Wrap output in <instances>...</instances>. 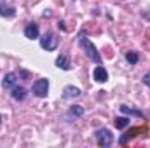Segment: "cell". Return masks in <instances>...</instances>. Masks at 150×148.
I'll list each match as a JSON object with an SVG mask.
<instances>
[{"label":"cell","mask_w":150,"mask_h":148,"mask_svg":"<svg viewBox=\"0 0 150 148\" xmlns=\"http://www.w3.org/2000/svg\"><path fill=\"white\" fill-rule=\"evenodd\" d=\"M79 44H80V47L86 51V54L89 56V59H93L94 63H101V56H100L98 49L94 47V44L89 40V37H87L84 32L79 33Z\"/></svg>","instance_id":"cell-1"},{"label":"cell","mask_w":150,"mask_h":148,"mask_svg":"<svg viewBox=\"0 0 150 148\" xmlns=\"http://www.w3.org/2000/svg\"><path fill=\"white\" fill-rule=\"evenodd\" d=\"M32 92L37 98H45L49 92V80L47 78H37L32 85Z\"/></svg>","instance_id":"cell-2"},{"label":"cell","mask_w":150,"mask_h":148,"mask_svg":"<svg viewBox=\"0 0 150 148\" xmlns=\"http://www.w3.org/2000/svg\"><path fill=\"white\" fill-rule=\"evenodd\" d=\"M40 38V47L42 49H45V51H54L56 47H58V37L54 35V33H44Z\"/></svg>","instance_id":"cell-3"},{"label":"cell","mask_w":150,"mask_h":148,"mask_svg":"<svg viewBox=\"0 0 150 148\" xmlns=\"http://www.w3.org/2000/svg\"><path fill=\"white\" fill-rule=\"evenodd\" d=\"M96 140H98V145L103 147V148L110 147L113 143V136L108 129H98L96 131Z\"/></svg>","instance_id":"cell-4"},{"label":"cell","mask_w":150,"mask_h":148,"mask_svg":"<svg viewBox=\"0 0 150 148\" xmlns=\"http://www.w3.org/2000/svg\"><path fill=\"white\" fill-rule=\"evenodd\" d=\"M93 77H94V80H96V82H107V80H108V72L100 65V66H96V68H94Z\"/></svg>","instance_id":"cell-5"},{"label":"cell","mask_w":150,"mask_h":148,"mask_svg":"<svg viewBox=\"0 0 150 148\" xmlns=\"http://www.w3.org/2000/svg\"><path fill=\"white\" fill-rule=\"evenodd\" d=\"M16 82H18V75L11 72V73H5L4 80H2V85H4V89H12L16 85Z\"/></svg>","instance_id":"cell-6"},{"label":"cell","mask_w":150,"mask_h":148,"mask_svg":"<svg viewBox=\"0 0 150 148\" xmlns=\"http://www.w3.org/2000/svg\"><path fill=\"white\" fill-rule=\"evenodd\" d=\"M11 96H12V99H16V101H23V99H26V89H25V87H18V85H14Z\"/></svg>","instance_id":"cell-7"},{"label":"cell","mask_w":150,"mask_h":148,"mask_svg":"<svg viewBox=\"0 0 150 148\" xmlns=\"http://www.w3.org/2000/svg\"><path fill=\"white\" fill-rule=\"evenodd\" d=\"M80 94H82L80 89L75 87V85H67L65 91H63V98H67V99H70V98H79Z\"/></svg>","instance_id":"cell-8"},{"label":"cell","mask_w":150,"mask_h":148,"mask_svg":"<svg viewBox=\"0 0 150 148\" xmlns=\"http://www.w3.org/2000/svg\"><path fill=\"white\" fill-rule=\"evenodd\" d=\"M25 37L30 38V40H33V38H38L40 35H38V26L35 25V23H30L26 28H25Z\"/></svg>","instance_id":"cell-9"},{"label":"cell","mask_w":150,"mask_h":148,"mask_svg":"<svg viewBox=\"0 0 150 148\" xmlns=\"http://www.w3.org/2000/svg\"><path fill=\"white\" fill-rule=\"evenodd\" d=\"M56 66L61 68V70H68V68H70V59H68V56H67V54H59L58 59H56Z\"/></svg>","instance_id":"cell-10"},{"label":"cell","mask_w":150,"mask_h":148,"mask_svg":"<svg viewBox=\"0 0 150 148\" xmlns=\"http://www.w3.org/2000/svg\"><path fill=\"white\" fill-rule=\"evenodd\" d=\"M14 14H16V11H14L12 7H9V5H5V4L0 5V16H2V18H12Z\"/></svg>","instance_id":"cell-11"},{"label":"cell","mask_w":150,"mask_h":148,"mask_svg":"<svg viewBox=\"0 0 150 148\" xmlns=\"http://www.w3.org/2000/svg\"><path fill=\"white\" fill-rule=\"evenodd\" d=\"M129 122H131V120H129L127 117H115V120H113V124H115L117 129H124V127H127Z\"/></svg>","instance_id":"cell-12"},{"label":"cell","mask_w":150,"mask_h":148,"mask_svg":"<svg viewBox=\"0 0 150 148\" xmlns=\"http://www.w3.org/2000/svg\"><path fill=\"white\" fill-rule=\"evenodd\" d=\"M67 115L68 117H82L84 115V108L80 105H74V106H70V110H68Z\"/></svg>","instance_id":"cell-13"},{"label":"cell","mask_w":150,"mask_h":148,"mask_svg":"<svg viewBox=\"0 0 150 148\" xmlns=\"http://www.w3.org/2000/svg\"><path fill=\"white\" fill-rule=\"evenodd\" d=\"M120 111L122 113H133V115H136V117H143V113L138 110H133V108H127L126 105H120Z\"/></svg>","instance_id":"cell-14"},{"label":"cell","mask_w":150,"mask_h":148,"mask_svg":"<svg viewBox=\"0 0 150 148\" xmlns=\"http://www.w3.org/2000/svg\"><path fill=\"white\" fill-rule=\"evenodd\" d=\"M126 59H127V63H131V65H136L138 63V54L136 52H126Z\"/></svg>","instance_id":"cell-15"},{"label":"cell","mask_w":150,"mask_h":148,"mask_svg":"<svg viewBox=\"0 0 150 148\" xmlns=\"http://www.w3.org/2000/svg\"><path fill=\"white\" fill-rule=\"evenodd\" d=\"M143 84H145V85H149V87H150V73L143 75Z\"/></svg>","instance_id":"cell-16"},{"label":"cell","mask_w":150,"mask_h":148,"mask_svg":"<svg viewBox=\"0 0 150 148\" xmlns=\"http://www.w3.org/2000/svg\"><path fill=\"white\" fill-rule=\"evenodd\" d=\"M0 122H2V115H0Z\"/></svg>","instance_id":"cell-17"}]
</instances>
